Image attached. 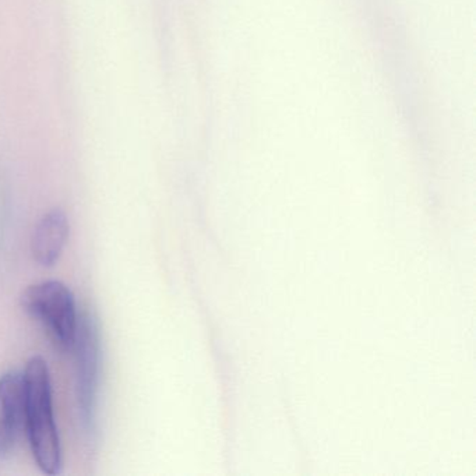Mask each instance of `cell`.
<instances>
[{"instance_id":"6da1fadb","label":"cell","mask_w":476,"mask_h":476,"mask_svg":"<svg viewBox=\"0 0 476 476\" xmlns=\"http://www.w3.org/2000/svg\"><path fill=\"white\" fill-rule=\"evenodd\" d=\"M24 424L37 466L43 475L62 472L63 455L56 426L52 384L48 364L42 356H32L23 373Z\"/></svg>"},{"instance_id":"7a4b0ae2","label":"cell","mask_w":476,"mask_h":476,"mask_svg":"<svg viewBox=\"0 0 476 476\" xmlns=\"http://www.w3.org/2000/svg\"><path fill=\"white\" fill-rule=\"evenodd\" d=\"M20 301L24 312L42 324L59 350L75 348L80 319L68 285L61 281H43L28 286Z\"/></svg>"},{"instance_id":"3957f363","label":"cell","mask_w":476,"mask_h":476,"mask_svg":"<svg viewBox=\"0 0 476 476\" xmlns=\"http://www.w3.org/2000/svg\"><path fill=\"white\" fill-rule=\"evenodd\" d=\"M76 394L84 433L92 440L97 432V397L99 384V333L95 320L86 315L79 321L75 342Z\"/></svg>"},{"instance_id":"277c9868","label":"cell","mask_w":476,"mask_h":476,"mask_svg":"<svg viewBox=\"0 0 476 476\" xmlns=\"http://www.w3.org/2000/svg\"><path fill=\"white\" fill-rule=\"evenodd\" d=\"M23 421V375L17 370H9L0 376V459L13 454Z\"/></svg>"},{"instance_id":"5b68a950","label":"cell","mask_w":476,"mask_h":476,"mask_svg":"<svg viewBox=\"0 0 476 476\" xmlns=\"http://www.w3.org/2000/svg\"><path fill=\"white\" fill-rule=\"evenodd\" d=\"M70 233L68 215L61 208L46 212L34 229L31 239V253L34 260L43 266H53L61 257Z\"/></svg>"}]
</instances>
